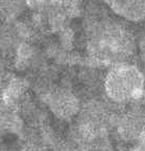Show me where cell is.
<instances>
[{
	"label": "cell",
	"mask_w": 145,
	"mask_h": 151,
	"mask_svg": "<svg viewBox=\"0 0 145 151\" xmlns=\"http://www.w3.org/2000/svg\"><path fill=\"white\" fill-rule=\"evenodd\" d=\"M39 101L60 121H70L77 117L81 110L82 99L72 89L54 87L48 93L39 97Z\"/></svg>",
	"instance_id": "2"
},
{
	"label": "cell",
	"mask_w": 145,
	"mask_h": 151,
	"mask_svg": "<svg viewBox=\"0 0 145 151\" xmlns=\"http://www.w3.org/2000/svg\"><path fill=\"white\" fill-rule=\"evenodd\" d=\"M25 128V121L16 109L3 106L1 111V130L2 133L20 136Z\"/></svg>",
	"instance_id": "4"
},
{
	"label": "cell",
	"mask_w": 145,
	"mask_h": 151,
	"mask_svg": "<svg viewBox=\"0 0 145 151\" xmlns=\"http://www.w3.org/2000/svg\"><path fill=\"white\" fill-rule=\"evenodd\" d=\"M103 92L109 101L123 107L133 101H145L144 72L127 61L116 63L105 74Z\"/></svg>",
	"instance_id": "1"
},
{
	"label": "cell",
	"mask_w": 145,
	"mask_h": 151,
	"mask_svg": "<svg viewBox=\"0 0 145 151\" xmlns=\"http://www.w3.org/2000/svg\"><path fill=\"white\" fill-rule=\"evenodd\" d=\"M117 15L129 22H141L145 19V0H125Z\"/></svg>",
	"instance_id": "5"
},
{
	"label": "cell",
	"mask_w": 145,
	"mask_h": 151,
	"mask_svg": "<svg viewBox=\"0 0 145 151\" xmlns=\"http://www.w3.org/2000/svg\"><path fill=\"white\" fill-rule=\"evenodd\" d=\"M1 151H11L8 144H2L1 145Z\"/></svg>",
	"instance_id": "9"
},
{
	"label": "cell",
	"mask_w": 145,
	"mask_h": 151,
	"mask_svg": "<svg viewBox=\"0 0 145 151\" xmlns=\"http://www.w3.org/2000/svg\"><path fill=\"white\" fill-rule=\"evenodd\" d=\"M90 151H117L112 136L98 137L90 145Z\"/></svg>",
	"instance_id": "6"
},
{
	"label": "cell",
	"mask_w": 145,
	"mask_h": 151,
	"mask_svg": "<svg viewBox=\"0 0 145 151\" xmlns=\"http://www.w3.org/2000/svg\"><path fill=\"white\" fill-rule=\"evenodd\" d=\"M145 127L131 119L126 112H123L120 122L113 130V134L119 144H133L138 141Z\"/></svg>",
	"instance_id": "3"
},
{
	"label": "cell",
	"mask_w": 145,
	"mask_h": 151,
	"mask_svg": "<svg viewBox=\"0 0 145 151\" xmlns=\"http://www.w3.org/2000/svg\"><path fill=\"white\" fill-rule=\"evenodd\" d=\"M50 150V151H75V148H74V146L65 137L64 139L60 137V139L54 144V146Z\"/></svg>",
	"instance_id": "7"
},
{
	"label": "cell",
	"mask_w": 145,
	"mask_h": 151,
	"mask_svg": "<svg viewBox=\"0 0 145 151\" xmlns=\"http://www.w3.org/2000/svg\"><path fill=\"white\" fill-rule=\"evenodd\" d=\"M19 151H48V149L39 146L37 144L31 143V142H23L21 144V147Z\"/></svg>",
	"instance_id": "8"
}]
</instances>
